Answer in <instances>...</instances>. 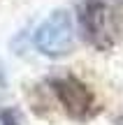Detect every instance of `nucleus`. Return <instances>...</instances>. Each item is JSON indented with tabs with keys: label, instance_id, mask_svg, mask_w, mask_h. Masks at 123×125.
<instances>
[{
	"label": "nucleus",
	"instance_id": "obj_1",
	"mask_svg": "<svg viewBox=\"0 0 123 125\" xmlns=\"http://www.w3.org/2000/svg\"><path fill=\"white\" fill-rule=\"evenodd\" d=\"M77 23L84 40L93 49L107 51L114 46L119 35V23L107 0H81L77 7Z\"/></svg>",
	"mask_w": 123,
	"mask_h": 125
},
{
	"label": "nucleus",
	"instance_id": "obj_2",
	"mask_svg": "<svg viewBox=\"0 0 123 125\" xmlns=\"http://www.w3.org/2000/svg\"><path fill=\"white\" fill-rule=\"evenodd\" d=\"M51 93L56 95L60 109L74 121H88L98 111L95 95L86 83L74 74H54L49 76Z\"/></svg>",
	"mask_w": 123,
	"mask_h": 125
},
{
	"label": "nucleus",
	"instance_id": "obj_3",
	"mask_svg": "<svg viewBox=\"0 0 123 125\" xmlns=\"http://www.w3.org/2000/svg\"><path fill=\"white\" fill-rule=\"evenodd\" d=\"M33 44L46 58H63L72 51L74 44V26L67 12L58 9V12L49 14L44 21L37 26L35 35H33Z\"/></svg>",
	"mask_w": 123,
	"mask_h": 125
},
{
	"label": "nucleus",
	"instance_id": "obj_4",
	"mask_svg": "<svg viewBox=\"0 0 123 125\" xmlns=\"http://www.w3.org/2000/svg\"><path fill=\"white\" fill-rule=\"evenodd\" d=\"M0 125H21V118L14 109H5L0 111Z\"/></svg>",
	"mask_w": 123,
	"mask_h": 125
},
{
	"label": "nucleus",
	"instance_id": "obj_5",
	"mask_svg": "<svg viewBox=\"0 0 123 125\" xmlns=\"http://www.w3.org/2000/svg\"><path fill=\"white\" fill-rule=\"evenodd\" d=\"M5 86H7V81H5V70H2V65H0V90H5Z\"/></svg>",
	"mask_w": 123,
	"mask_h": 125
}]
</instances>
